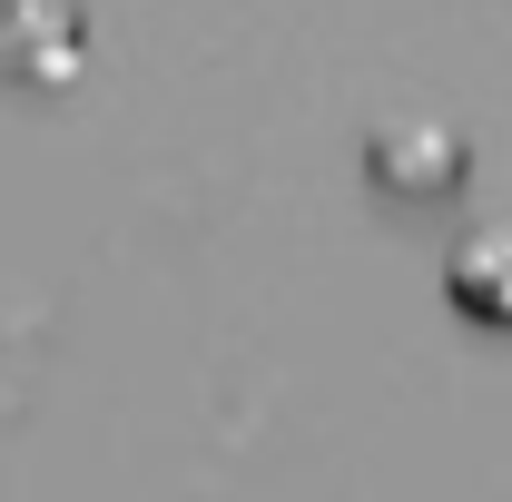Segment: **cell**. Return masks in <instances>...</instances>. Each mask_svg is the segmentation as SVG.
Listing matches in <instances>:
<instances>
[{
  "mask_svg": "<svg viewBox=\"0 0 512 502\" xmlns=\"http://www.w3.org/2000/svg\"><path fill=\"white\" fill-rule=\"evenodd\" d=\"M365 158H375V178L394 197H434V188L463 178V138H453L444 119H384Z\"/></svg>",
  "mask_w": 512,
  "mask_h": 502,
  "instance_id": "cell-1",
  "label": "cell"
},
{
  "mask_svg": "<svg viewBox=\"0 0 512 502\" xmlns=\"http://www.w3.org/2000/svg\"><path fill=\"white\" fill-rule=\"evenodd\" d=\"M453 296L483 315H512V227H483L453 247Z\"/></svg>",
  "mask_w": 512,
  "mask_h": 502,
  "instance_id": "cell-2",
  "label": "cell"
},
{
  "mask_svg": "<svg viewBox=\"0 0 512 502\" xmlns=\"http://www.w3.org/2000/svg\"><path fill=\"white\" fill-rule=\"evenodd\" d=\"M20 40H50V60H69V0H0V50L20 60Z\"/></svg>",
  "mask_w": 512,
  "mask_h": 502,
  "instance_id": "cell-3",
  "label": "cell"
}]
</instances>
